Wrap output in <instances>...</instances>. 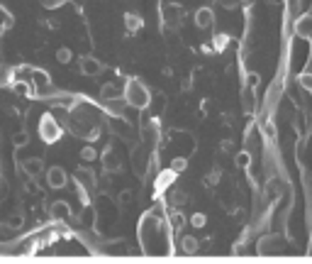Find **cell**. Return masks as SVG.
<instances>
[{
  "label": "cell",
  "instance_id": "6da1fadb",
  "mask_svg": "<svg viewBox=\"0 0 312 264\" xmlns=\"http://www.w3.org/2000/svg\"><path fill=\"white\" fill-rule=\"evenodd\" d=\"M137 235H139L142 252L149 257H168L173 250L171 235H168V222H166L161 210H147L139 218Z\"/></svg>",
  "mask_w": 312,
  "mask_h": 264
},
{
  "label": "cell",
  "instance_id": "7a4b0ae2",
  "mask_svg": "<svg viewBox=\"0 0 312 264\" xmlns=\"http://www.w3.org/2000/svg\"><path fill=\"white\" fill-rule=\"evenodd\" d=\"M68 130L76 135V137L85 139V142H93L100 137V130H103V115L100 110L91 105L88 100H76V105L68 110Z\"/></svg>",
  "mask_w": 312,
  "mask_h": 264
},
{
  "label": "cell",
  "instance_id": "3957f363",
  "mask_svg": "<svg viewBox=\"0 0 312 264\" xmlns=\"http://www.w3.org/2000/svg\"><path fill=\"white\" fill-rule=\"evenodd\" d=\"M122 96H124V100H127V105L135 108V110H147L151 105V91L147 88V84L139 81V79H127V81H124Z\"/></svg>",
  "mask_w": 312,
  "mask_h": 264
},
{
  "label": "cell",
  "instance_id": "277c9868",
  "mask_svg": "<svg viewBox=\"0 0 312 264\" xmlns=\"http://www.w3.org/2000/svg\"><path fill=\"white\" fill-rule=\"evenodd\" d=\"M310 56H312L310 40L295 34V40L290 42V69L295 71V73H302V69H305L307 61H310Z\"/></svg>",
  "mask_w": 312,
  "mask_h": 264
},
{
  "label": "cell",
  "instance_id": "5b68a950",
  "mask_svg": "<svg viewBox=\"0 0 312 264\" xmlns=\"http://www.w3.org/2000/svg\"><path fill=\"white\" fill-rule=\"evenodd\" d=\"M37 132H39L41 142H47V144H54L61 139L64 135V127L59 125V120H56L52 112H44L39 118V125H37Z\"/></svg>",
  "mask_w": 312,
  "mask_h": 264
},
{
  "label": "cell",
  "instance_id": "8992f818",
  "mask_svg": "<svg viewBox=\"0 0 312 264\" xmlns=\"http://www.w3.org/2000/svg\"><path fill=\"white\" fill-rule=\"evenodd\" d=\"M73 179H76V188H78V194H81L83 203H88V194H93L95 188H98V176L93 174V169L78 167L76 174H73Z\"/></svg>",
  "mask_w": 312,
  "mask_h": 264
},
{
  "label": "cell",
  "instance_id": "52a82bcc",
  "mask_svg": "<svg viewBox=\"0 0 312 264\" xmlns=\"http://www.w3.org/2000/svg\"><path fill=\"white\" fill-rule=\"evenodd\" d=\"M159 13H161V22L166 29H178L181 27V20H183V8L176 5V3H168V0H163L161 8H159Z\"/></svg>",
  "mask_w": 312,
  "mask_h": 264
},
{
  "label": "cell",
  "instance_id": "ba28073f",
  "mask_svg": "<svg viewBox=\"0 0 312 264\" xmlns=\"http://www.w3.org/2000/svg\"><path fill=\"white\" fill-rule=\"evenodd\" d=\"M285 250V242L281 235H266L258 242V254H281Z\"/></svg>",
  "mask_w": 312,
  "mask_h": 264
},
{
  "label": "cell",
  "instance_id": "9c48e42d",
  "mask_svg": "<svg viewBox=\"0 0 312 264\" xmlns=\"http://www.w3.org/2000/svg\"><path fill=\"white\" fill-rule=\"evenodd\" d=\"M176 176H178V174L171 167L163 169L161 174L156 176V181H154V196H163V194H166V191L176 183Z\"/></svg>",
  "mask_w": 312,
  "mask_h": 264
},
{
  "label": "cell",
  "instance_id": "30bf717a",
  "mask_svg": "<svg viewBox=\"0 0 312 264\" xmlns=\"http://www.w3.org/2000/svg\"><path fill=\"white\" fill-rule=\"evenodd\" d=\"M100 164H103V169H105L108 174H115V171L122 169V159H120V154L115 152V147H108V149L103 152V157H100Z\"/></svg>",
  "mask_w": 312,
  "mask_h": 264
},
{
  "label": "cell",
  "instance_id": "8fae6325",
  "mask_svg": "<svg viewBox=\"0 0 312 264\" xmlns=\"http://www.w3.org/2000/svg\"><path fill=\"white\" fill-rule=\"evenodd\" d=\"M195 27L198 29L215 27V10H212V8H198V10H195Z\"/></svg>",
  "mask_w": 312,
  "mask_h": 264
},
{
  "label": "cell",
  "instance_id": "7c38bea8",
  "mask_svg": "<svg viewBox=\"0 0 312 264\" xmlns=\"http://www.w3.org/2000/svg\"><path fill=\"white\" fill-rule=\"evenodd\" d=\"M47 183L52 188H64L68 183V174L61 167H49L47 169Z\"/></svg>",
  "mask_w": 312,
  "mask_h": 264
},
{
  "label": "cell",
  "instance_id": "4fadbf2b",
  "mask_svg": "<svg viewBox=\"0 0 312 264\" xmlns=\"http://www.w3.org/2000/svg\"><path fill=\"white\" fill-rule=\"evenodd\" d=\"M49 215H52L54 220H68V218L73 215L71 203H68V201H54V203L49 206Z\"/></svg>",
  "mask_w": 312,
  "mask_h": 264
},
{
  "label": "cell",
  "instance_id": "5bb4252c",
  "mask_svg": "<svg viewBox=\"0 0 312 264\" xmlns=\"http://www.w3.org/2000/svg\"><path fill=\"white\" fill-rule=\"evenodd\" d=\"M78 66H81V73H83V76H98V73L103 71V64H100L95 56H81Z\"/></svg>",
  "mask_w": 312,
  "mask_h": 264
},
{
  "label": "cell",
  "instance_id": "9a60e30c",
  "mask_svg": "<svg viewBox=\"0 0 312 264\" xmlns=\"http://www.w3.org/2000/svg\"><path fill=\"white\" fill-rule=\"evenodd\" d=\"M295 34L298 37H305V40H312V15H300L295 20Z\"/></svg>",
  "mask_w": 312,
  "mask_h": 264
},
{
  "label": "cell",
  "instance_id": "2e32d148",
  "mask_svg": "<svg viewBox=\"0 0 312 264\" xmlns=\"http://www.w3.org/2000/svg\"><path fill=\"white\" fill-rule=\"evenodd\" d=\"M22 171L27 174V176H39L44 174V162H41V157H32V159H25L22 164Z\"/></svg>",
  "mask_w": 312,
  "mask_h": 264
},
{
  "label": "cell",
  "instance_id": "e0dca14e",
  "mask_svg": "<svg viewBox=\"0 0 312 264\" xmlns=\"http://www.w3.org/2000/svg\"><path fill=\"white\" fill-rule=\"evenodd\" d=\"M124 27L129 34H135L139 29L144 27V20H142V15L139 13H124Z\"/></svg>",
  "mask_w": 312,
  "mask_h": 264
},
{
  "label": "cell",
  "instance_id": "ac0fdd59",
  "mask_svg": "<svg viewBox=\"0 0 312 264\" xmlns=\"http://www.w3.org/2000/svg\"><path fill=\"white\" fill-rule=\"evenodd\" d=\"M115 98H122V93L117 91L115 84H105L100 88V100H103V103H110V100H115Z\"/></svg>",
  "mask_w": 312,
  "mask_h": 264
},
{
  "label": "cell",
  "instance_id": "d6986e66",
  "mask_svg": "<svg viewBox=\"0 0 312 264\" xmlns=\"http://www.w3.org/2000/svg\"><path fill=\"white\" fill-rule=\"evenodd\" d=\"M181 250H183V254H195L198 252V240L193 235H183V240H181Z\"/></svg>",
  "mask_w": 312,
  "mask_h": 264
},
{
  "label": "cell",
  "instance_id": "ffe728a7",
  "mask_svg": "<svg viewBox=\"0 0 312 264\" xmlns=\"http://www.w3.org/2000/svg\"><path fill=\"white\" fill-rule=\"evenodd\" d=\"M100 250L105 252V254H124V240H120V242H108V245H103Z\"/></svg>",
  "mask_w": 312,
  "mask_h": 264
},
{
  "label": "cell",
  "instance_id": "44dd1931",
  "mask_svg": "<svg viewBox=\"0 0 312 264\" xmlns=\"http://www.w3.org/2000/svg\"><path fill=\"white\" fill-rule=\"evenodd\" d=\"M10 84H13V69L10 66H0V86L5 88Z\"/></svg>",
  "mask_w": 312,
  "mask_h": 264
},
{
  "label": "cell",
  "instance_id": "7402d4cb",
  "mask_svg": "<svg viewBox=\"0 0 312 264\" xmlns=\"http://www.w3.org/2000/svg\"><path fill=\"white\" fill-rule=\"evenodd\" d=\"M186 167H188V159H186V157H173V159H171V169H173L176 174L186 171Z\"/></svg>",
  "mask_w": 312,
  "mask_h": 264
},
{
  "label": "cell",
  "instance_id": "603a6c76",
  "mask_svg": "<svg viewBox=\"0 0 312 264\" xmlns=\"http://www.w3.org/2000/svg\"><path fill=\"white\" fill-rule=\"evenodd\" d=\"M183 203H186V194H183V191H173V194L168 196V206L178 208V206H183Z\"/></svg>",
  "mask_w": 312,
  "mask_h": 264
},
{
  "label": "cell",
  "instance_id": "cb8c5ba5",
  "mask_svg": "<svg viewBox=\"0 0 312 264\" xmlns=\"http://www.w3.org/2000/svg\"><path fill=\"white\" fill-rule=\"evenodd\" d=\"M3 225H5L8 230H20V228H22V215H13V218H8Z\"/></svg>",
  "mask_w": 312,
  "mask_h": 264
},
{
  "label": "cell",
  "instance_id": "d4e9b609",
  "mask_svg": "<svg viewBox=\"0 0 312 264\" xmlns=\"http://www.w3.org/2000/svg\"><path fill=\"white\" fill-rule=\"evenodd\" d=\"M215 49L222 52V49H227V44H230V34H215Z\"/></svg>",
  "mask_w": 312,
  "mask_h": 264
},
{
  "label": "cell",
  "instance_id": "484cf974",
  "mask_svg": "<svg viewBox=\"0 0 312 264\" xmlns=\"http://www.w3.org/2000/svg\"><path fill=\"white\" fill-rule=\"evenodd\" d=\"M234 162H237V167L246 169L249 164H251V154H249V152H239V154H237V159H234Z\"/></svg>",
  "mask_w": 312,
  "mask_h": 264
},
{
  "label": "cell",
  "instance_id": "4316f807",
  "mask_svg": "<svg viewBox=\"0 0 312 264\" xmlns=\"http://www.w3.org/2000/svg\"><path fill=\"white\" fill-rule=\"evenodd\" d=\"M205 222H207L205 213H193V215H190V225H193V228H205Z\"/></svg>",
  "mask_w": 312,
  "mask_h": 264
},
{
  "label": "cell",
  "instance_id": "83f0119b",
  "mask_svg": "<svg viewBox=\"0 0 312 264\" xmlns=\"http://www.w3.org/2000/svg\"><path fill=\"white\" fill-rule=\"evenodd\" d=\"M56 59H59L61 64H68V61H71V49H68V47H61V49L56 52Z\"/></svg>",
  "mask_w": 312,
  "mask_h": 264
},
{
  "label": "cell",
  "instance_id": "f1b7e54d",
  "mask_svg": "<svg viewBox=\"0 0 312 264\" xmlns=\"http://www.w3.org/2000/svg\"><path fill=\"white\" fill-rule=\"evenodd\" d=\"M81 157H83V162H93V159H98V152H95L93 147H83Z\"/></svg>",
  "mask_w": 312,
  "mask_h": 264
},
{
  "label": "cell",
  "instance_id": "f546056e",
  "mask_svg": "<svg viewBox=\"0 0 312 264\" xmlns=\"http://www.w3.org/2000/svg\"><path fill=\"white\" fill-rule=\"evenodd\" d=\"M239 3H242V0H217V5L219 8H225V10H237Z\"/></svg>",
  "mask_w": 312,
  "mask_h": 264
},
{
  "label": "cell",
  "instance_id": "4dcf8cb0",
  "mask_svg": "<svg viewBox=\"0 0 312 264\" xmlns=\"http://www.w3.org/2000/svg\"><path fill=\"white\" fill-rule=\"evenodd\" d=\"M66 0H41V5L47 8V10H56V8H61Z\"/></svg>",
  "mask_w": 312,
  "mask_h": 264
},
{
  "label": "cell",
  "instance_id": "1f68e13d",
  "mask_svg": "<svg viewBox=\"0 0 312 264\" xmlns=\"http://www.w3.org/2000/svg\"><path fill=\"white\" fill-rule=\"evenodd\" d=\"M168 222H171V228H176V230H178V228L183 225V218H181V213H171V220H168Z\"/></svg>",
  "mask_w": 312,
  "mask_h": 264
},
{
  "label": "cell",
  "instance_id": "d6a6232c",
  "mask_svg": "<svg viewBox=\"0 0 312 264\" xmlns=\"http://www.w3.org/2000/svg\"><path fill=\"white\" fill-rule=\"evenodd\" d=\"M300 84L305 88H312V76H300Z\"/></svg>",
  "mask_w": 312,
  "mask_h": 264
},
{
  "label": "cell",
  "instance_id": "836d02e7",
  "mask_svg": "<svg viewBox=\"0 0 312 264\" xmlns=\"http://www.w3.org/2000/svg\"><path fill=\"white\" fill-rule=\"evenodd\" d=\"M15 144H27V135H15Z\"/></svg>",
  "mask_w": 312,
  "mask_h": 264
},
{
  "label": "cell",
  "instance_id": "e575fe53",
  "mask_svg": "<svg viewBox=\"0 0 312 264\" xmlns=\"http://www.w3.org/2000/svg\"><path fill=\"white\" fill-rule=\"evenodd\" d=\"M13 88L17 91V93H27V86H25V84H15Z\"/></svg>",
  "mask_w": 312,
  "mask_h": 264
},
{
  "label": "cell",
  "instance_id": "d590c367",
  "mask_svg": "<svg viewBox=\"0 0 312 264\" xmlns=\"http://www.w3.org/2000/svg\"><path fill=\"white\" fill-rule=\"evenodd\" d=\"M244 3H246V0H244Z\"/></svg>",
  "mask_w": 312,
  "mask_h": 264
}]
</instances>
